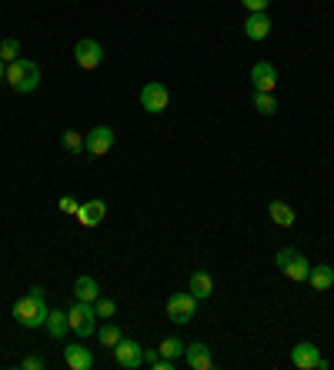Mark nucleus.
I'll return each mask as SVG.
<instances>
[{
    "instance_id": "f8f14e48",
    "label": "nucleus",
    "mask_w": 334,
    "mask_h": 370,
    "mask_svg": "<svg viewBox=\"0 0 334 370\" xmlns=\"http://www.w3.org/2000/svg\"><path fill=\"white\" fill-rule=\"evenodd\" d=\"M184 364L191 370H211L214 367V357H211V347L201 344V340H194V344L184 347Z\"/></svg>"
},
{
    "instance_id": "393cba45",
    "label": "nucleus",
    "mask_w": 334,
    "mask_h": 370,
    "mask_svg": "<svg viewBox=\"0 0 334 370\" xmlns=\"http://www.w3.org/2000/svg\"><path fill=\"white\" fill-rule=\"evenodd\" d=\"M17 57H20V40L17 37L0 40V60H4V64H13Z\"/></svg>"
},
{
    "instance_id": "f03ea898",
    "label": "nucleus",
    "mask_w": 334,
    "mask_h": 370,
    "mask_svg": "<svg viewBox=\"0 0 334 370\" xmlns=\"http://www.w3.org/2000/svg\"><path fill=\"white\" fill-rule=\"evenodd\" d=\"M7 84H11L17 94H30V90L40 87V67L27 57H17L13 64H7Z\"/></svg>"
},
{
    "instance_id": "7c9ffc66",
    "label": "nucleus",
    "mask_w": 334,
    "mask_h": 370,
    "mask_svg": "<svg viewBox=\"0 0 334 370\" xmlns=\"http://www.w3.org/2000/svg\"><path fill=\"white\" fill-rule=\"evenodd\" d=\"M4 80H7V64L0 60V84H4Z\"/></svg>"
},
{
    "instance_id": "1a4fd4ad",
    "label": "nucleus",
    "mask_w": 334,
    "mask_h": 370,
    "mask_svg": "<svg viewBox=\"0 0 334 370\" xmlns=\"http://www.w3.org/2000/svg\"><path fill=\"white\" fill-rule=\"evenodd\" d=\"M167 103H171V94H167L164 84L151 80V84L141 87V107L147 114H161V110H167Z\"/></svg>"
},
{
    "instance_id": "c756f323",
    "label": "nucleus",
    "mask_w": 334,
    "mask_h": 370,
    "mask_svg": "<svg viewBox=\"0 0 334 370\" xmlns=\"http://www.w3.org/2000/svg\"><path fill=\"white\" fill-rule=\"evenodd\" d=\"M20 367H24V370H40V367H44V360H40V357H24V360H20Z\"/></svg>"
},
{
    "instance_id": "c85d7f7f",
    "label": "nucleus",
    "mask_w": 334,
    "mask_h": 370,
    "mask_svg": "<svg viewBox=\"0 0 334 370\" xmlns=\"http://www.w3.org/2000/svg\"><path fill=\"white\" fill-rule=\"evenodd\" d=\"M151 367H154V370H174V360H171V357H164V354H161V357H157L154 364H151Z\"/></svg>"
},
{
    "instance_id": "2eb2a0df",
    "label": "nucleus",
    "mask_w": 334,
    "mask_h": 370,
    "mask_svg": "<svg viewBox=\"0 0 334 370\" xmlns=\"http://www.w3.org/2000/svg\"><path fill=\"white\" fill-rule=\"evenodd\" d=\"M271 17L268 13H247V20H245V37L247 40H268L271 34Z\"/></svg>"
},
{
    "instance_id": "9b49d317",
    "label": "nucleus",
    "mask_w": 334,
    "mask_h": 370,
    "mask_svg": "<svg viewBox=\"0 0 334 370\" xmlns=\"http://www.w3.org/2000/svg\"><path fill=\"white\" fill-rule=\"evenodd\" d=\"M251 84H254V90L274 94V87H278V70H274V64H271V60H257V64L251 67Z\"/></svg>"
},
{
    "instance_id": "f257e3e1",
    "label": "nucleus",
    "mask_w": 334,
    "mask_h": 370,
    "mask_svg": "<svg viewBox=\"0 0 334 370\" xmlns=\"http://www.w3.org/2000/svg\"><path fill=\"white\" fill-rule=\"evenodd\" d=\"M13 320L27 327V331H34V327H44L47 324V304H44V291L34 287L27 297H20L17 304H13Z\"/></svg>"
},
{
    "instance_id": "412c9836",
    "label": "nucleus",
    "mask_w": 334,
    "mask_h": 370,
    "mask_svg": "<svg viewBox=\"0 0 334 370\" xmlns=\"http://www.w3.org/2000/svg\"><path fill=\"white\" fill-rule=\"evenodd\" d=\"M97 340H101V344L107 347V350H114V347L120 344V340H124V333H120V327H117L114 320H107L104 327H97Z\"/></svg>"
},
{
    "instance_id": "6ab92c4d",
    "label": "nucleus",
    "mask_w": 334,
    "mask_h": 370,
    "mask_svg": "<svg viewBox=\"0 0 334 370\" xmlns=\"http://www.w3.org/2000/svg\"><path fill=\"white\" fill-rule=\"evenodd\" d=\"M191 294L197 297V300L214 297V281H211V274H207V270H194V274H191Z\"/></svg>"
},
{
    "instance_id": "5701e85b",
    "label": "nucleus",
    "mask_w": 334,
    "mask_h": 370,
    "mask_svg": "<svg viewBox=\"0 0 334 370\" xmlns=\"http://www.w3.org/2000/svg\"><path fill=\"white\" fill-rule=\"evenodd\" d=\"M184 340H180V337H164V340H161V347H157V350H161V354H164V357H171V360H178V357H184Z\"/></svg>"
},
{
    "instance_id": "4468645a",
    "label": "nucleus",
    "mask_w": 334,
    "mask_h": 370,
    "mask_svg": "<svg viewBox=\"0 0 334 370\" xmlns=\"http://www.w3.org/2000/svg\"><path fill=\"white\" fill-rule=\"evenodd\" d=\"M64 364L70 370H90L94 367V357L84 344H64Z\"/></svg>"
},
{
    "instance_id": "f3484780",
    "label": "nucleus",
    "mask_w": 334,
    "mask_h": 370,
    "mask_svg": "<svg viewBox=\"0 0 334 370\" xmlns=\"http://www.w3.org/2000/svg\"><path fill=\"white\" fill-rule=\"evenodd\" d=\"M268 217L278 224V227H295V207L284 204V200H271L268 204Z\"/></svg>"
},
{
    "instance_id": "39448f33",
    "label": "nucleus",
    "mask_w": 334,
    "mask_h": 370,
    "mask_svg": "<svg viewBox=\"0 0 334 370\" xmlns=\"http://www.w3.org/2000/svg\"><path fill=\"white\" fill-rule=\"evenodd\" d=\"M197 297L187 291V294H171L167 297V317L174 320V324H191L194 314H197Z\"/></svg>"
},
{
    "instance_id": "20e7f679",
    "label": "nucleus",
    "mask_w": 334,
    "mask_h": 370,
    "mask_svg": "<svg viewBox=\"0 0 334 370\" xmlns=\"http://www.w3.org/2000/svg\"><path fill=\"white\" fill-rule=\"evenodd\" d=\"M97 310H94V304H87V300H74L70 304V310H67V324H70V333H78V337H84L87 340L90 333H97Z\"/></svg>"
},
{
    "instance_id": "0eeeda50",
    "label": "nucleus",
    "mask_w": 334,
    "mask_h": 370,
    "mask_svg": "<svg viewBox=\"0 0 334 370\" xmlns=\"http://www.w3.org/2000/svg\"><path fill=\"white\" fill-rule=\"evenodd\" d=\"M74 60H78L80 70H97L101 60H104V47L97 44V40H90V37L78 40V44H74Z\"/></svg>"
},
{
    "instance_id": "cd10ccee",
    "label": "nucleus",
    "mask_w": 334,
    "mask_h": 370,
    "mask_svg": "<svg viewBox=\"0 0 334 370\" xmlns=\"http://www.w3.org/2000/svg\"><path fill=\"white\" fill-rule=\"evenodd\" d=\"M78 200H74V197H61V214H74V217H78Z\"/></svg>"
},
{
    "instance_id": "dca6fc26",
    "label": "nucleus",
    "mask_w": 334,
    "mask_h": 370,
    "mask_svg": "<svg viewBox=\"0 0 334 370\" xmlns=\"http://www.w3.org/2000/svg\"><path fill=\"white\" fill-rule=\"evenodd\" d=\"M308 283L314 287V291H318V294L331 291V287H334V267H328V264H318V267H311Z\"/></svg>"
},
{
    "instance_id": "6e6552de",
    "label": "nucleus",
    "mask_w": 334,
    "mask_h": 370,
    "mask_svg": "<svg viewBox=\"0 0 334 370\" xmlns=\"http://www.w3.org/2000/svg\"><path fill=\"white\" fill-rule=\"evenodd\" d=\"M111 354H114V364L120 370H137L144 364V347L137 344V340H128V337H124Z\"/></svg>"
},
{
    "instance_id": "a211bd4d",
    "label": "nucleus",
    "mask_w": 334,
    "mask_h": 370,
    "mask_svg": "<svg viewBox=\"0 0 334 370\" xmlns=\"http://www.w3.org/2000/svg\"><path fill=\"white\" fill-rule=\"evenodd\" d=\"M47 333H51L54 340H64L67 333H70V324H67V310H47Z\"/></svg>"
},
{
    "instance_id": "b1692460",
    "label": "nucleus",
    "mask_w": 334,
    "mask_h": 370,
    "mask_svg": "<svg viewBox=\"0 0 334 370\" xmlns=\"http://www.w3.org/2000/svg\"><path fill=\"white\" fill-rule=\"evenodd\" d=\"M61 143H64V151L67 153H84V134L80 130H64V137H61Z\"/></svg>"
},
{
    "instance_id": "bb28decb",
    "label": "nucleus",
    "mask_w": 334,
    "mask_h": 370,
    "mask_svg": "<svg viewBox=\"0 0 334 370\" xmlns=\"http://www.w3.org/2000/svg\"><path fill=\"white\" fill-rule=\"evenodd\" d=\"M241 4H245L247 13H268L271 7V0H241Z\"/></svg>"
},
{
    "instance_id": "9d476101",
    "label": "nucleus",
    "mask_w": 334,
    "mask_h": 370,
    "mask_svg": "<svg viewBox=\"0 0 334 370\" xmlns=\"http://www.w3.org/2000/svg\"><path fill=\"white\" fill-rule=\"evenodd\" d=\"M114 147V130L111 127H94V130H87V137H84V151L87 153H94V157H104V153Z\"/></svg>"
},
{
    "instance_id": "4be33fe9",
    "label": "nucleus",
    "mask_w": 334,
    "mask_h": 370,
    "mask_svg": "<svg viewBox=\"0 0 334 370\" xmlns=\"http://www.w3.org/2000/svg\"><path fill=\"white\" fill-rule=\"evenodd\" d=\"M254 107H257V114H278V97L274 94H264V90H254Z\"/></svg>"
},
{
    "instance_id": "7ed1b4c3",
    "label": "nucleus",
    "mask_w": 334,
    "mask_h": 370,
    "mask_svg": "<svg viewBox=\"0 0 334 370\" xmlns=\"http://www.w3.org/2000/svg\"><path fill=\"white\" fill-rule=\"evenodd\" d=\"M274 267H281L284 270V277L287 281H308V274H311V264H308V257L301 254L297 247H281L278 254H274Z\"/></svg>"
},
{
    "instance_id": "aec40b11",
    "label": "nucleus",
    "mask_w": 334,
    "mask_h": 370,
    "mask_svg": "<svg viewBox=\"0 0 334 370\" xmlns=\"http://www.w3.org/2000/svg\"><path fill=\"white\" fill-rule=\"evenodd\" d=\"M101 297V291H97V281L94 277H87V274H80L78 281H74V300H87V304H94Z\"/></svg>"
},
{
    "instance_id": "423d86ee",
    "label": "nucleus",
    "mask_w": 334,
    "mask_h": 370,
    "mask_svg": "<svg viewBox=\"0 0 334 370\" xmlns=\"http://www.w3.org/2000/svg\"><path fill=\"white\" fill-rule=\"evenodd\" d=\"M291 364H295L297 370H328V360L321 357V350L314 344H297V347H291Z\"/></svg>"
},
{
    "instance_id": "a878e982",
    "label": "nucleus",
    "mask_w": 334,
    "mask_h": 370,
    "mask_svg": "<svg viewBox=\"0 0 334 370\" xmlns=\"http://www.w3.org/2000/svg\"><path fill=\"white\" fill-rule=\"evenodd\" d=\"M94 310H97V317L101 320H114L117 304L111 300V297H97V300H94Z\"/></svg>"
},
{
    "instance_id": "ddd939ff",
    "label": "nucleus",
    "mask_w": 334,
    "mask_h": 370,
    "mask_svg": "<svg viewBox=\"0 0 334 370\" xmlns=\"http://www.w3.org/2000/svg\"><path fill=\"white\" fill-rule=\"evenodd\" d=\"M104 217H107V204H104V200H87V204L78 207L80 227H101Z\"/></svg>"
}]
</instances>
